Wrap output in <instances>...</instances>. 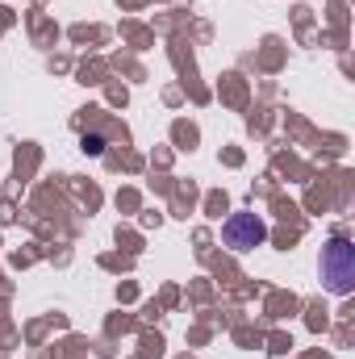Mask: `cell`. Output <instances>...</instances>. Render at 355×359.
Returning a JSON list of instances; mask_svg holds the SVG:
<instances>
[{"label":"cell","instance_id":"cell-1","mask_svg":"<svg viewBox=\"0 0 355 359\" xmlns=\"http://www.w3.org/2000/svg\"><path fill=\"white\" fill-rule=\"evenodd\" d=\"M322 280L330 292H351V280H355V251L351 243L335 238L326 251H322Z\"/></svg>","mask_w":355,"mask_h":359},{"label":"cell","instance_id":"cell-2","mask_svg":"<svg viewBox=\"0 0 355 359\" xmlns=\"http://www.w3.org/2000/svg\"><path fill=\"white\" fill-rule=\"evenodd\" d=\"M222 238H226L230 251H251V247H260L267 238V226L255 213H234V217L222 226Z\"/></svg>","mask_w":355,"mask_h":359}]
</instances>
